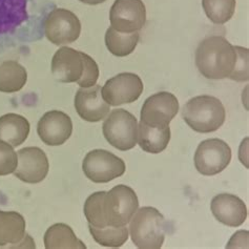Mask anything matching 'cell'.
<instances>
[{
	"instance_id": "6da1fadb",
	"label": "cell",
	"mask_w": 249,
	"mask_h": 249,
	"mask_svg": "<svg viewBox=\"0 0 249 249\" xmlns=\"http://www.w3.org/2000/svg\"><path fill=\"white\" fill-rule=\"evenodd\" d=\"M51 5L44 0H0V53L20 42L38 40Z\"/></svg>"
},
{
	"instance_id": "7a4b0ae2",
	"label": "cell",
	"mask_w": 249,
	"mask_h": 249,
	"mask_svg": "<svg viewBox=\"0 0 249 249\" xmlns=\"http://www.w3.org/2000/svg\"><path fill=\"white\" fill-rule=\"evenodd\" d=\"M237 62V51L224 37L211 36L204 39L196 51V65L207 79L229 78Z\"/></svg>"
},
{
	"instance_id": "3957f363",
	"label": "cell",
	"mask_w": 249,
	"mask_h": 249,
	"mask_svg": "<svg viewBox=\"0 0 249 249\" xmlns=\"http://www.w3.org/2000/svg\"><path fill=\"white\" fill-rule=\"evenodd\" d=\"M52 73L62 83H77L91 88L99 78V68L93 58L71 48L59 49L52 59Z\"/></svg>"
},
{
	"instance_id": "277c9868",
	"label": "cell",
	"mask_w": 249,
	"mask_h": 249,
	"mask_svg": "<svg viewBox=\"0 0 249 249\" xmlns=\"http://www.w3.org/2000/svg\"><path fill=\"white\" fill-rule=\"evenodd\" d=\"M182 117L195 132L208 134L224 124L226 111L218 98L204 95L189 100L182 108Z\"/></svg>"
},
{
	"instance_id": "5b68a950",
	"label": "cell",
	"mask_w": 249,
	"mask_h": 249,
	"mask_svg": "<svg viewBox=\"0 0 249 249\" xmlns=\"http://www.w3.org/2000/svg\"><path fill=\"white\" fill-rule=\"evenodd\" d=\"M129 234L133 243L140 249H160L164 243L166 221L152 206H144L129 221Z\"/></svg>"
},
{
	"instance_id": "8992f818",
	"label": "cell",
	"mask_w": 249,
	"mask_h": 249,
	"mask_svg": "<svg viewBox=\"0 0 249 249\" xmlns=\"http://www.w3.org/2000/svg\"><path fill=\"white\" fill-rule=\"evenodd\" d=\"M139 208V200L133 188L117 185L106 193L102 201V214L107 226H126Z\"/></svg>"
},
{
	"instance_id": "52a82bcc",
	"label": "cell",
	"mask_w": 249,
	"mask_h": 249,
	"mask_svg": "<svg viewBox=\"0 0 249 249\" xmlns=\"http://www.w3.org/2000/svg\"><path fill=\"white\" fill-rule=\"evenodd\" d=\"M102 126L104 138L121 152L134 148L138 142V121L126 109H114Z\"/></svg>"
},
{
	"instance_id": "ba28073f",
	"label": "cell",
	"mask_w": 249,
	"mask_h": 249,
	"mask_svg": "<svg viewBox=\"0 0 249 249\" xmlns=\"http://www.w3.org/2000/svg\"><path fill=\"white\" fill-rule=\"evenodd\" d=\"M125 168L122 159L104 149L91 150L82 162L85 177L95 183H107L119 178Z\"/></svg>"
},
{
	"instance_id": "9c48e42d",
	"label": "cell",
	"mask_w": 249,
	"mask_h": 249,
	"mask_svg": "<svg viewBox=\"0 0 249 249\" xmlns=\"http://www.w3.org/2000/svg\"><path fill=\"white\" fill-rule=\"evenodd\" d=\"M195 166L203 176L222 173L231 161V149L221 139H207L199 144L195 154Z\"/></svg>"
},
{
	"instance_id": "30bf717a",
	"label": "cell",
	"mask_w": 249,
	"mask_h": 249,
	"mask_svg": "<svg viewBox=\"0 0 249 249\" xmlns=\"http://www.w3.org/2000/svg\"><path fill=\"white\" fill-rule=\"evenodd\" d=\"M43 25L45 36L56 45L75 42L81 33L79 18L73 12L65 9L52 10Z\"/></svg>"
},
{
	"instance_id": "8fae6325",
	"label": "cell",
	"mask_w": 249,
	"mask_h": 249,
	"mask_svg": "<svg viewBox=\"0 0 249 249\" xmlns=\"http://www.w3.org/2000/svg\"><path fill=\"white\" fill-rule=\"evenodd\" d=\"M143 89V82L138 75L122 73L106 82L102 88V97L109 106L119 107L138 100Z\"/></svg>"
},
{
	"instance_id": "7c38bea8",
	"label": "cell",
	"mask_w": 249,
	"mask_h": 249,
	"mask_svg": "<svg viewBox=\"0 0 249 249\" xmlns=\"http://www.w3.org/2000/svg\"><path fill=\"white\" fill-rule=\"evenodd\" d=\"M111 28L120 33L139 32L146 22L142 0H116L109 12Z\"/></svg>"
},
{
	"instance_id": "4fadbf2b",
	"label": "cell",
	"mask_w": 249,
	"mask_h": 249,
	"mask_svg": "<svg viewBox=\"0 0 249 249\" xmlns=\"http://www.w3.org/2000/svg\"><path fill=\"white\" fill-rule=\"evenodd\" d=\"M179 101L168 91H160L148 97L141 109V121L154 126H169L178 114Z\"/></svg>"
},
{
	"instance_id": "5bb4252c",
	"label": "cell",
	"mask_w": 249,
	"mask_h": 249,
	"mask_svg": "<svg viewBox=\"0 0 249 249\" xmlns=\"http://www.w3.org/2000/svg\"><path fill=\"white\" fill-rule=\"evenodd\" d=\"M18 164L14 172L15 177L29 184H37L45 179L49 174L50 164L48 157L39 147H24L17 154Z\"/></svg>"
},
{
	"instance_id": "9a60e30c",
	"label": "cell",
	"mask_w": 249,
	"mask_h": 249,
	"mask_svg": "<svg viewBox=\"0 0 249 249\" xmlns=\"http://www.w3.org/2000/svg\"><path fill=\"white\" fill-rule=\"evenodd\" d=\"M37 133L39 138L47 145H62L73 133V122L70 116L63 111L51 110L39 120Z\"/></svg>"
},
{
	"instance_id": "2e32d148",
	"label": "cell",
	"mask_w": 249,
	"mask_h": 249,
	"mask_svg": "<svg viewBox=\"0 0 249 249\" xmlns=\"http://www.w3.org/2000/svg\"><path fill=\"white\" fill-rule=\"evenodd\" d=\"M75 108L81 119L89 122H99L108 116L110 106L104 101L100 85L80 88L75 96Z\"/></svg>"
},
{
	"instance_id": "e0dca14e",
	"label": "cell",
	"mask_w": 249,
	"mask_h": 249,
	"mask_svg": "<svg viewBox=\"0 0 249 249\" xmlns=\"http://www.w3.org/2000/svg\"><path fill=\"white\" fill-rule=\"evenodd\" d=\"M211 209L215 219L229 227L241 226L247 218L245 203L231 194L215 196L212 201Z\"/></svg>"
},
{
	"instance_id": "ac0fdd59",
	"label": "cell",
	"mask_w": 249,
	"mask_h": 249,
	"mask_svg": "<svg viewBox=\"0 0 249 249\" xmlns=\"http://www.w3.org/2000/svg\"><path fill=\"white\" fill-rule=\"evenodd\" d=\"M170 141L169 126H154L140 121L138 124V143L144 152L160 154Z\"/></svg>"
},
{
	"instance_id": "d6986e66",
	"label": "cell",
	"mask_w": 249,
	"mask_h": 249,
	"mask_svg": "<svg viewBox=\"0 0 249 249\" xmlns=\"http://www.w3.org/2000/svg\"><path fill=\"white\" fill-rule=\"evenodd\" d=\"M30 123L24 117L17 114H6L0 117V140L17 147L28 139Z\"/></svg>"
},
{
	"instance_id": "ffe728a7",
	"label": "cell",
	"mask_w": 249,
	"mask_h": 249,
	"mask_svg": "<svg viewBox=\"0 0 249 249\" xmlns=\"http://www.w3.org/2000/svg\"><path fill=\"white\" fill-rule=\"evenodd\" d=\"M25 220L16 212L0 211V246L19 244L27 237Z\"/></svg>"
},
{
	"instance_id": "44dd1931",
	"label": "cell",
	"mask_w": 249,
	"mask_h": 249,
	"mask_svg": "<svg viewBox=\"0 0 249 249\" xmlns=\"http://www.w3.org/2000/svg\"><path fill=\"white\" fill-rule=\"evenodd\" d=\"M44 246L47 249H85L82 241L76 237L69 225L57 223L51 226L44 234Z\"/></svg>"
},
{
	"instance_id": "7402d4cb",
	"label": "cell",
	"mask_w": 249,
	"mask_h": 249,
	"mask_svg": "<svg viewBox=\"0 0 249 249\" xmlns=\"http://www.w3.org/2000/svg\"><path fill=\"white\" fill-rule=\"evenodd\" d=\"M28 81V73L20 63L8 60L0 64V91L17 93Z\"/></svg>"
},
{
	"instance_id": "603a6c76",
	"label": "cell",
	"mask_w": 249,
	"mask_h": 249,
	"mask_svg": "<svg viewBox=\"0 0 249 249\" xmlns=\"http://www.w3.org/2000/svg\"><path fill=\"white\" fill-rule=\"evenodd\" d=\"M139 32L120 33L109 27L106 33V44L111 54L125 57L132 54L139 42Z\"/></svg>"
},
{
	"instance_id": "cb8c5ba5",
	"label": "cell",
	"mask_w": 249,
	"mask_h": 249,
	"mask_svg": "<svg viewBox=\"0 0 249 249\" xmlns=\"http://www.w3.org/2000/svg\"><path fill=\"white\" fill-rule=\"evenodd\" d=\"M91 237L98 244L104 247H121L128 239V231L126 226L104 228H96L89 225Z\"/></svg>"
},
{
	"instance_id": "d4e9b609",
	"label": "cell",
	"mask_w": 249,
	"mask_h": 249,
	"mask_svg": "<svg viewBox=\"0 0 249 249\" xmlns=\"http://www.w3.org/2000/svg\"><path fill=\"white\" fill-rule=\"evenodd\" d=\"M235 0H202L209 20L215 24H224L231 19L235 11Z\"/></svg>"
},
{
	"instance_id": "484cf974",
	"label": "cell",
	"mask_w": 249,
	"mask_h": 249,
	"mask_svg": "<svg viewBox=\"0 0 249 249\" xmlns=\"http://www.w3.org/2000/svg\"><path fill=\"white\" fill-rule=\"evenodd\" d=\"M18 156L9 143L0 140V176L13 174L17 168Z\"/></svg>"
},
{
	"instance_id": "4316f807",
	"label": "cell",
	"mask_w": 249,
	"mask_h": 249,
	"mask_svg": "<svg viewBox=\"0 0 249 249\" xmlns=\"http://www.w3.org/2000/svg\"><path fill=\"white\" fill-rule=\"evenodd\" d=\"M237 51V62H235L233 71L229 76L231 80L234 81H247L249 79L248 74V50L234 47Z\"/></svg>"
},
{
	"instance_id": "83f0119b",
	"label": "cell",
	"mask_w": 249,
	"mask_h": 249,
	"mask_svg": "<svg viewBox=\"0 0 249 249\" xmlns=\"http://www.w3.org/2000/svg\"><path fill=\"white\" fill-rule=\"evenodd\" d=\"M248 234V231H238L237 233L233 234V237L231 240L229 241L228 245L226 246L227 248H231L233 244H248V241L244 242V237Z\"/></svg>"
},
{
	"instance_id": "f1b7e54d",
	"label": "cell",
	"mask_w": 249,
	"mask_h": 249,
	"mask_svg": "<svg viewBox=\"0 0 249 249\" xmlns=\"http://www.w3.org/2000/svg\"><path fill=\"white\" fill-rule=\"evenodd\" d=\"M79 1H81L83 3L89 4V5H96V4L103 3L104 1H107V0H79Z\"/></svg>"
}]
</instances>
